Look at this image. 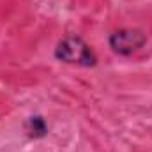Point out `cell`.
Masks as SVG:
<instances>
[{
    "mask_svg": "<svg viewBox=\"0 0 152 152\" xmlns=\"http://www.w3.org/2000/svg\"><path fill=\"white\" fill-rule=\"evenodd\" d=\"M145 42V34L142 30H120L115 32L110 37V44L117 53L120 55H129L142 48Z\"/></svg>",
    "mask_w": 152,
    "mask_h": 152,
    "instance_id": "7a4b0ae2",
    "label": "cell"
},
{
    "mask_svg": "<svg viewBox=\"0 0 152 152\" xmlns=\"http://www.w3.org/2000/svg\"><path fill=\"white\" fill-rule=\"evenodd\" d=\"M57 57L67 64H81V66H94L96 57L90 48L80 37H66L57 48Z\"/></svg>",
    "mask_w": 152,
    "mask_h": 152,
    "instance_id": "6da1fadb",
    "label": "cell"
}]
</instances>
